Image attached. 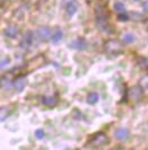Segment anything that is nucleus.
Segmentation results:
<instances>
[{
  "label": "nucleus",
  "mask_w": 148,
  "mask_h": 150,
  "mask_svg": "<svg viewBox=\"0 0 148 150\" xmlns=\"http://www.w3.org/2000/svg\"><path fill=\"white\" fill-rule=\"evenodd\" d=\"M122 41L126 44H131V43H133L136 41V36H134V34H132V33H126L122 36Z\"/></svg>",
  "instance_id": "13"
},
{
  "label": "nucleus",
  "mask_w": 148,
  "mask_h": 150,
  "mask_svg": "<svg viewBox=\"0 0 148 150\" xmlns=\"http://www.w3.org/2000/svg\"><path fill=\"white\" fill-rule=\"evenodd\" d=\"M114 10H115L117 13H119V14L126 13V6H125L122 2L118 1V2H115V4H114Z\"/></svg>",
  "instance_id": "15"
},
{
  "label": "nucleus",
  "mask_w": 148,
  "mask_h": 150,
  "mask_svg": "<svg viewBox=\"0 0 148 150\" xmlns=\"http://www.w3.org/2000/svg\"><path fill=\"white\" fill-rule=\"evenodd\" d=\"M35 137H36L37 139H43L44 138V131L42 129H37L36 131H35Z\"/></svg>",
  "instance_id": "18"
},
{
  "label": "nucleus",
  "mask_w": 148,
  "mask_h": 150,
  "mask_svg": "<svg viewBox=\"0 0 148 150\" xmlns=\"http://www.w3.org/2000/svg\"><path fill=\"white\" fill-rule=\"evenodd\" d=\"M10 114V108L9 107H0V122L5 121Z\"/></svg>",
  "instance_id": "14"
},
{
  "label": "nucleus",
  "mask_w": 148,
  "mask_h": 150,
  "mask_svg": "<svg viewBox=\"0 0 148 150\" xmlns=\"http://www.w3.org/2000/svg\"><path fill=\"white\" fill-rule=\"evenodd\" d=\"M77 10H78V5H77V2H76L75 0H71V1H69V2L67 4L66 13L69 17H73V16L77 13Z\"/></svg>",
  "instance_id": "9"
},
{
  "label": "nucleus",
  "mask_w": 148,
  "mask_h": 150,
  "mask_svg": "<svg viewBox=\"0 0 148 150\" xmlns=\"http://www.w3.org/2000/svg\"><path fill=\"white\" fill-rule=\"evenodd\" d=\"M140 88L144 90H148V75L144 76L140 79Z\"/></svg>",
  "instance_id": "16"
},
{
  "label": "nucleus",
  "mask_w": 148,
  "mask_h": 150,
  "mask_svg": "<svg viewBox=\"0 0 148 150\" xmlns=\"http://www.w3.org/2000/svg\"><path fill=\"white\" fill-rule=\"evenodd\" d=\"M104 51L111 55H119L122 53L123 47H122L121 43L117 40H109L104 44Z\"/></svg>",
  "instance_id": "1"
},
{
  "label": "nucleus",
  "mask_w": 148,
  "mask_h": 150,
  "mask_svg": "<svg viewBox=\"0 0 148 150\" xmlns=\"http://www.w3.org/2000/svg\"><path fill=\"white\" fill-rule=\"evenodd\" d=\"M62 38H63V32H62L61 28L57 27V28L51 33V38H50V40H51L52 43L57 44V43H59V42L62 41Z\"/></svg>",
  "instance_id": "8"
},
{
  "label": "nucleus",
  "mask_w": 148,
  "mask_h": 150,
  "mask_svg": "<svg viewBox=\"0 0 148 150\" xmlns=\"http://www.w3.org/2000/svg\"><path fill=\"white\" fill-rule=\"evenodd\" d=\"M107 141H109V140H107V137L105 135V133L100 132V133L94 134V137L92 138V140H90L89 142L92 143L93 146H103V144H105Z\"/></svg>",
  "instance_id": "3"
},
{
  "label": "nucleus",
  "mask_w": 148,
  "mask_h": 150,
  "mask_svg": "<svg viewBox=\"0 0 148 150\" xmlns=\"http://www.w3.org/2000/svg\"><path fill=\"white\" fill-rule=\"evenodd\" d=\"M136 1H139V0H136Z\"/></svg>",
  "instance_id": "23"
},
{
  "label": "nucleus",
  "mask_w": 148,
  "mask_h": 150,
  "mask_svg": "<svg viewBox=\"0 0 148 150\" xmlns=\"http://www.w3.org/2000/svg\"><path fill=\"white\" fill-rule=\"evenodd\" d=\"M128 19H129V16L127 15L126 13L119 14V21H121V22H127Z\"/></svg>",
  "instance_id": "19"
},
{
  "label": "nucleus",
  "mask_w": 148,
  "mask_h": 150,
  "mask_svg": "<svg viewBox=\"0 0 148 150\" xmlns=\"http://www.w3.org/2000/svg\"><path fill=\"white\" fill-rule=\"evenodd\" d=\"M98 99H100V95L96 91H92L87 95V103L89 105H95L98 102Z\"/></svg>",
  "instance_id": "11"
},
{
  "label": "nucleus",
  "mask_w": 148,
  "mask_h": 150,
  "mask_svg": "<svg viewBox=\"0 0 148 150\" xmlns=\"http://www.w3.org/2000/svg\"><path fill=\"white\" fill-rule=\"evenodd\" d=\"M142 9H144V11L148 13V0L144 1V4H142Z\"/></svg>",
  "instance_id": "21"
},
{
  "label": "nucleus",
  "mask_w": 148,
  "mask_h": 150,
  "mask_svg": "<svg viewBox=\"0 0 148 150\" xmlns=\"http://www.w3.org/2000/svg\"><path fill=\"white\" fill-rule=\"evenodd\" d=\"M51 33L52 30L48 27V26H41L36 30V38L41 41V42H46L49 41L51 38Z\"/></svg>",
  "instance_id": "2"
},
{
  "label": "nucleus",
  "mask_w": 148,
  "mask_h": 150,
  "mask_svg": "<svg viewBox=\"0 0 148 150\" xmlns=\"http://www.w3.org/2000/svg\"><path fill=\"white\" fill-rule=\"evenodd\" d=\"M139 66H140L141 68H144V69H147L148 60L147 59H145V58H140V59H139Z\"/></svg>",
  "instance_id": "17"
},
{
  "label": "nucleus",
  "mask_w": 148,
  "mask_h": 150,
  "mask_svg": "<svg viewBox=\"0 0 148 150\" xmlns=\"http://www.w3.org/2000/svg\"><path fill=\"white\" fill-rule=\"evenodd\" d=\"M14 87H15V89L17 91H22V90L25 89V87H26V85H27V80H26V78L25 77H18V78H16L15 80H14Z\"/></svg>",
  "instance_id": "6"
},
{
  "label": "nucleus",
  "mask_w": 148,
  "mask_h": 150,
  "mask_svg": "<svg viewBox=\"0 0 148 150\" xmlns=\"http://www.w3.org/2000/svg\"><path fill=\"white\" fill-rule=\"evenodd\" d=\"M33 43V33L28 30L25 33V35L23 36V40L21 42V46L24 47V49H28L31 45Z\"/></svg>",
  "instance_id": "7"
},
{
  "label": "nucleus",
  "mask_w": 148,
  "mask_h": 150,
  "mask_svg": "<svg viewBox=\"0 0 148 150\" xmlns=\"http://www.w3.org/2000/svg\"><path fill=\"white\" fill-rule=\"evenodd\" d=\"M57 103H58V99L53 96H45L42 99V104H44L45 106H50V107L54 106Z\"/></svg>",
  "instance_id": "12"
},
{
  "label": "nucleus",
  "mask_w": 148,
  "mask_h": 150,
  "mask_svg": "<svg viewBox=\"0 0 148 150\" xmlns=\"http://www.w3.org/2000/svg\"><path fill=\"white\" fill-rule=\"evenodd\" d=\"M129 130L127 128H119L117 129V131L114 132V137L115 139H118L120 141H125L129 138Z\"/></svg>",
  "instance_id": "5"
},
{
  "label": "nucleus",
  "mask_w": 148,
  "mask_h": 150,
  "mask_svg": "<svg viewBox=\"0 0 148 150\" xmlns=\"http://www.w3.org/2000/svg\"><path fill=\"white\" fill-rule=\"evenodd\" d=\"M10 62V60H9V58H6V59H4V60L0 61V69H2L4 67H6V66H8V63Z\"/></svg>",
  "instance_id": "20"
},
{
  "label": "nucleus",
  "mask_w": 148,
  "mask_h": 150,
  "mask_svg": "<svg viewBox=\"0 0 148 150\" xmlns=\"http://www.w3.org/2000/svg\"><path fill=\"white\" fill-rule=\"evenodd\" d=\"M69 46H70L71 49H75V50L83 51V50L87 49V42H86V40H84V38H77V40H75L74 42H71Z\"/></svg>",
  "instance_id": "4"
},
{
  "label": "nucleus",
  "mask_w": 148,
  "mask_h": 150,
  "mask_svg": "<svg viewBox=\"0 0 148 150\" xmlns=\"http://www.w3.org/2000/svg\"><path fill=\"white\" fill-rule=\"evenodd\" d=\"M5 34L9 38H15L18 35V28L16 27L15 25H10L5 30Z\"/></svg>",
  "instance_id": "10"
},
{
  "label": "nucleus",
  "mask_w": 148,
  "mask_h": 150,
  "mask_svg": "<svg viewBox=\"0 0 148 150\" xmlns=\"http://www.w3.org/2000/svg\"><path fill=\"white\" fill-rule=\"evenodd\" d=\"M113 150H122V149H113Z\"/></svg>",
  "instance_id": "22"
}]
</instances>
